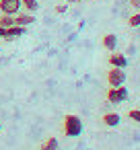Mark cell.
<instances>
[{
    "instance_id": "obj_1",
    "label": "cell",
    "mask_w": 140,
    "mask_h": 150,
    "mask_svg": "<svg viewBox=\"0 0 140 150\" xmlns=\"http://www.w3.org/2000/svg\"><path fill=\"white\" fill-rule=\"evenodd\" d=\"M62 129L68 138H78L82 134V119L78 115H66L62 121Z\"/></svg>"
},
{
    "instance_id": "obj_2",
    "label": "cell",
    "mask_w": 140,
    "mask_h": 150,
    "mask_svg": "<svg viewBox=\"0 0 140 150\" xmlns=\"http://www.w3.org/2000/svg\"><path fill=\"white\" fill-rule=\"evenodd\" d=\"M107 101L113 103V105H119V103H126L128 101V88L122 84V86H109L107 91Z\"/></svg>"
},
{
    "instance_id": "obj_3",
    "label": "cell",
    "mask_w": 140,
    "mask_h": 150,
    "mask_svg": "<svg viewBox=\"0 0 140 150\" xmlns=\"http://www.w3.org/2000/svg\"><path fill=\"white\" fill-rule=\"evenodd\" d=\"M107 82H109V86H122V84L126 82V72H124V68H111V70L107 72Z\"/></svg>"
},
{
    "instance_id": "obj_4",
    "label": "cell",
    "mask_w": 140,
    "mask_h": 150,
    "mask_svg": "<svg viewBox=\"0 0 140 150\" xmlns=\"http://www.w3.org/2000/svg\"><path fill=\"white\" fill-rule=\"evenodd\" d=\"M21 0H0V11H2V15H17L21 13Z\"/></svg>"
},
{
    "instance_id": "obj_5",
    "label": "cell",
    "mask_w": 140,
    "mask_h": 150,
    "mask_svg": "<svg viewBox=\"0 0 140 150\" xmlns=\"http://www.w3.org/2000/svg\"><path fill=\"white\" fill-rule=\"evenodd\" d=\"M35 23V17L33 13H17L15 15V25H21V27H29Z\"/></svg>"
},
{
    "instance_id": "obj_6",
    "label": "cell",
    "mask_w": 140,
    "mask_h": 150,
    "mask_svg": "<svg viewBox=\"0 0 140 150\" xmlns=\"http://www.w3.org/2000/svg\"><path fill=\"white\" fill-rule=\"evenodd\" d=\"M109 66H111V68H126V66H128V58H126L124 54L113 52V54H109Z\"/></svg>"
},
{
    "instance_id": "obj_7",
    "label": "cell",
    "mask_w": 140,
    "mask_h": 150,
    "mask_svg": "<svg viewBox=\"0 0 140 150\" xmlns=\"http://www.w3.org/2000/svg\"><path fill=\"white\" fill-rule=\"evenodd\" d=\"M23 35H25V27H21V25H13V27L6 29V37H4V39L13 41V39H17V37H23Z\"/></svg>"
},
{
    "instance_id": "obj_8",
    "label": "cell",
    "mask_w": 140,
    "mask_h": 150,
    "mask_svg": "<svg viewBox=\"0 0 140 150\" xmlns=\"http://www.w3.org/2000/svg\"><path fill=\"white\" fill-rule=\"evenodd\" d=\"M103 47H105L107 52H115V47H117V37H115L113 33L103 35Z\"/></svg>"
},
{
    "instance_id": "obj_9",
    "label": "cell",
    "mask_w": 140,
    "mask_h": 150,
    "mask_svg": "<svg viewBox=\"0 0 140 150\" xmlns=\"http://www.w3.org/2000/svg\"><path fill=\"white\" fill-rule=\"evenodd\" d=\"M119 121H122L119 113H105V115H103V123H105V125H109V127L119 125Z\"/></svg>"
},
{
    "instance_id": "obj_10",
    "label": "cell",
    "mask_w": 140,
    "mask_h": 150,
    "mask_svg": "<svg viewBox=\"0 0 140 150\" xmlns=\"http://www.w3.org/2000/svg\"><path fill=\"white\" fill-rule=\"evenodd\" d=\"M39 150H60V144H58V140L52 136V138H48L43 144H41V148Z\"/></svg>"
},
{
    "instance_id": "obj_11",
    "label": "cell",
    "mask_w": 140,
    "mask_h": 150,
    "mask_svg": "<svg viewBox=\"0 0 140 150\" xmlns=\"http://www.w3.org/2000/svg\"><path fill=\"white\" fill-rule=\"evenodd\" d=\"M21 6L27 11V13H35L39 8V2L37 0H21Z\"/></svg>"
},
{
    "instance_id": "obj_12",
    "label": "cell",
    "mask_w": 140,
    "mask_h": 150,
    "mask_svg": "<svg viewBox=\"0 0 140 150\" xmlns=\"http://www.w3.org/2000/svg\"><path fill=\"white\" fill-rule=\"evenodd\" d=\"M13 25H15V17H13V15H2V17H0V27L9 29V27H13Z\"/></svg>"
},
{
    "instance_id": "obj_13",
    "label": "cell",
    "mask_w": 140,
    "mask_h": 150,
    "mask_svg": "<svg viewBox=\"0 0 140 150\" xmlns=\"http://www.w3.org/2000/svg\"><path fill=\"white\" fill-rule=\"evenodd\" d=\"M128 117H130L132 121H136V123H140V109H130V113H128Z\"/></svg>"
},
{
    "instance_id": "obj_14",
    "label": "cell",
    "mask_w": 140,
    "mask_h": 150,
    "mask_svg": "<svg viewBox=\"0 0 140 150\" xmlns=\"http://www.w3.org/2000/svg\"><path fill=\"white\" fill-rule=\"evenodd\" d=\"M128 25H130V27H140V15H132V17L128 19Z\"/></svg>"
},
{
    "instance_id": "obj_15",
    "label": "cell",
    "mask_w": 140,
    "mask_h": 150,
    "mask_svg": "<svg viewBox=\"0 0 140 150\" xmlns=\"http://www.w3.org/2000/svg\"><path fill=\"white\" fill-rule=\"evenodd\" d=\"M66 8H68L66 4H58V6H56V13H58V15H64V13H66Z\"/></svg>"
},
{
    "instance_id": "obj_16",
    "label": "cell",
    "mask_w": 140,
    "mask_h": 150,
    "mask_svg": "<svg viewBox=\"0 0 140 150\" xmlns=\"http://www.w3.org/2000/svg\"><path fill=\"white\" fill-rule=\"evenodd\" d=\"M6 37V29L4 27H0V39H4Z\"/></svg>"
},
{
    "instance_id": "obj_17",
    "label": "cell",
    "mask_w": 140,
    "mask_h": 150,
    "mask_svg": "<svg viewBox=\"0 0 140 150\" xmlns=\"http://www.w3.org/2000/svg\"><path fill=\"white\" fill-rule=\"evenodd\" d=\"M130 4L132 6H140V0H130Z\"/></svg>"
},
{
    "instance_id": "obj_18",
    "label": "cell",
    "mask_w": 140,
    "mask_h": 150,
    "mask_svg": "<svg viewBox=\"0 0 140 150\" xmlns=\"http://www.w3.org/2000/svg\"><path fill=\"white\" fill-rule=\"evenodd\" d=\"M68 4H76V2H80V0H66Z\"/></svg>"
}]
</instances>
